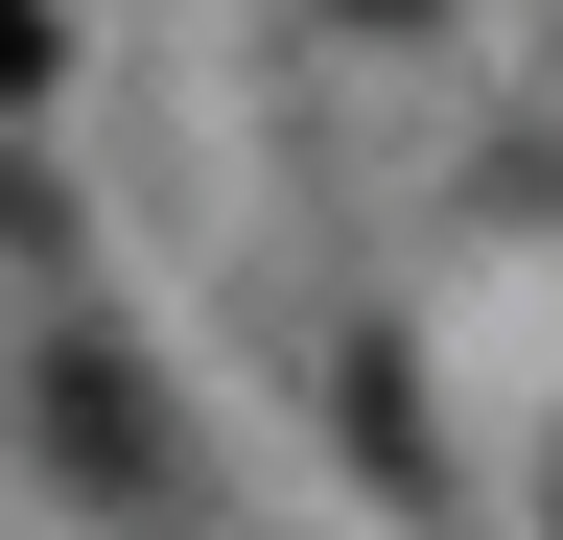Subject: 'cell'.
<instances>
[{"label":"cell","mask_w":563,"mask_h":540,"mask_svg":"<svg viewBox=\"0 0 563 540\" xmlns=\"http://www.w3.org/2000/svg\"><path fill=\"white\" fill-rule=\"evenodd\" d=\"M376 24H399V0H376Z\"/></svg>","instance_id":"obj_1"}]
</instances>
